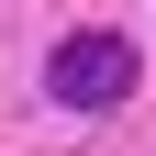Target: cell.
I'll use <instances>...</instances> for the list:
<instances>
[{
  "instance_id": "1",
  "label": "cell",
  "mask_w": 156,
  "mask_h": 156,
  "mask_svg": "<svg viewBox=\"0 0 156 156\" xmlns=\"http://www.w3.org/2000/svg\"><path fill=\"white\" fill-rule=\"evenodd\" d=\"M45 89L67 112H112V101H134V45L123 34H67V45L45 56Z\"/></svg>"
}]
</instances>
